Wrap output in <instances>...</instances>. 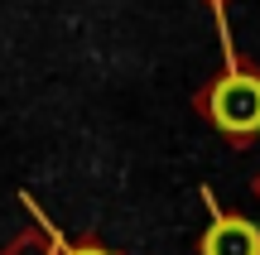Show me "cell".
Returning a JSON list of instances; mask_svg holds the SVG:
<instances>
[{
	"label": "cell",
	"instance_id": "1",
	"mask_svg": "<svg viewBox=\"0 0 260 255\" xmlns=\"http://www.w3.org/2000/svg\"><path fill=\"white\" fill-rule=\"evenodd\" d=\"M207 111L226 135H251L260 130V77L251 72H226L207 96Z\"/></svg>",
	"mask_w": 260,
	"mask_h": 255
},
{
	"label": "cell",
	"instance_id": "2",
	"mask_svg": "<svg viewBox=\"0 0 260 255\" xmlns=\"http://www.w3.org/2000/svg\"><path fill=\"white\" fill-rule=\"evenodd\" d=\"M203 255H260V227L246 217H222L203 236Z\"/></svg>",
	"mask_w": 260,
	"mask_h": 255
},
{
	"label": "cell",
	"instance_id": "3",
	"mask_svg": "<svg viewBox=\"0 0 260 255\" xmlns=\"http://www.w3.org/2000/svg\"><path fill=\"white\" fill-rule=\"evenodd\" d=\"M68 255H106V250H96V246H77V250H68Z\"/></svg>",
	"mask_w": 260,
	"mask_h": 255
}]
</instances>
